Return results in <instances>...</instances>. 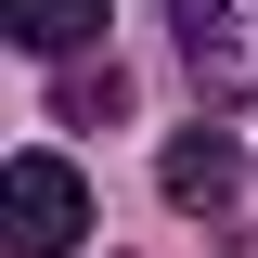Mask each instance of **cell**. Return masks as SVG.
<instances>
[{"mask_svg":"<svg viewBox=\"0 0 258 258\" xmlns=\"http://www.w3.org/2000/svg\"><path fill=\"white\" fill-rule=\"evenodd\" d=\"M168 26L207 103H258V0H168Z\"/></svg>","mask_w":258,"mask_h":258,"instance_id":"cell-1","label":"cell"},{"mask_svg":"<svg viewBox=\"0 0 258 258\" xmlns=\"http://www.w3.org/2000/svg\"><path fill=\"white\" fill-rule=\"evenodd\" d=\"M91 232V181L64 155H13V258H64Z\"/></svg>","mask_w":258,"mask_h":258,"instance_id":"cell-2","label":"cell"},{"mask_svg":"<svg viewBox=\"0 0 258 258\" xmlns=\"http://www.w3.org/2000/svg\"><path fill=\"white\" fill-rule=\"evenodd\" d=\"M155 181H168V207H181V220H232V194H245V155H232V129H181Z\"/></svg>","mask_w":258,"mask_h":258,"instance_id":"cell-3","label":"cell"},{"mask_svg":"<svg viewBox=\"0 0 258 258\" xmlns=\"http://www.w3.org/2000/svg\"><path fill=\"white\" fill-rule=\"evenodd\" d=\"M0 26L26 39V52H91L103 39V0H0Z\"/></svg>","mask_w":258,"mask_h":258,"instance_id":"cell-4","label":"cell"},{"mask_svg":"<svg viewBox=\"0 0 258 258\" xmlns=\"http://www.w3.org/2000/svg\"><path fill=\"white\" fill-rule=\"evenodd\" d=\"M116 103H129V78H116V64H64V91H52V116H64V129H103Z\"/></svg>","mask_w":258,"mask_h":258,"instance_id":"cell-5","label":"cell"}]
</instances>
